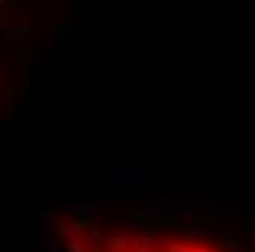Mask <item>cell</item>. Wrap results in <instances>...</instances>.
Returning <instances> with one entry per match:
<instances>
[{
	"label": "cell",
	"instance_id": "cell-1",
	"mask_svg": "<svg viewBox=\"0 0 255 252\" xmlns=\"http://www.w3.org/2000/svg\"><path fill=\"white\" fill-rule=\"evenodd\" d=\"M71 252H250L217 226L167 223L144 229H71Z\"/></svg>",
	"mask_w": 255,
	"mask_h": 252
}]
</instances>
